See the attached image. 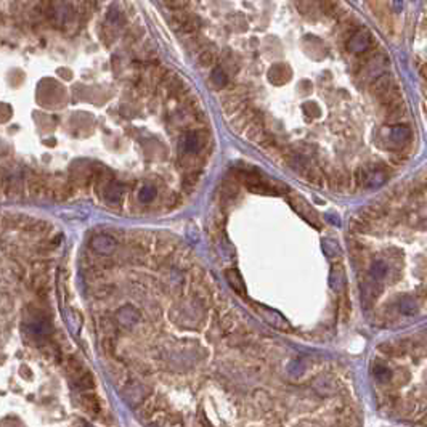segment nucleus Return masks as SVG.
Masks as SVG:
<instances>
[{
    "mask_svg": "<svg viewBox=\"0 0 427 427\" xmlns=\"http://www.w3.org/2000/svg\"><path fill=\"white\" fill-rule=\"evenodd\" d=\"M77 401L80 408L87 411L88 414L92 416H98L101 413V403H100V398H98L93 392H80V395L77 397Z\"/></svg>",
    "mask_w": 427,
    "mask_h": 427,
    "instance_id": "f257e3e1",
    "label": "nucleus"
},
{
    "mask_svg": "<svg viewBox=\"0 0 427 427\" xmlns=\"http://www.w3.org/2000/svg\"><path fill=\"white\" fill-rule=\"evenodd\" d=\"M92 248L96 252H100V254H111L114 251V248H116V241H114L113 238H110V236L101 235V236L93 238Z\"/></svg>",
    "mask_w": 427,
    "mask_h": 427,
    "instance_id": "f03ea898",
    "label": "nucleus"
},
{
    "mask_svg": "<svg viewBox=\"0 0 427 427\" xmlns=\"http://www.w3.org/2000/svg\"><path fill=\"white\" fill-rule=\"evenodd\" d=\"M118 319L122 323V325H135L138 322V313L130 307H126L122 308L119 313H118Z\"/></svg>",
    "mask_w": 427,
    "mask_h": 427,
    "instance_id": "7ed1b4c3",
    "label": "nucleus"
},
{
    "mask_svg": "<svg viewBox=\"0 0 427 427\" xmlns=\"http://www.w3.org/2000/svg\"><path fill=\"white\" fill-rule=\"evenodd\" d=\"M374 377L379 382H382V384H385V382H389V381H392V371L390 369L385 366V365H377L376 368H374Z\"/></svg>",
    "mask_w": 427,
    "mask_h": 427,
    "instance_id": "20e7f679",
    "label": "nucleus"
},
{
    "mask_svg": "<svg viewBox=\"0 0 427 427\" xmlns=\"http://www.w3.org/2000/svg\"><path fill=\"white\" fill-rule=\"evenodd\" d=\"M142 398H145V393L142 392V389L138 387V385H135V387H129L127 395H126V400L129 401V403H138V401H142Z\"/></svg>",
    "mask_w": 427,
    "mask_h": 427,
    "instance_id": "39448f33",
    "label": "nucleus"
}]
</instances>
